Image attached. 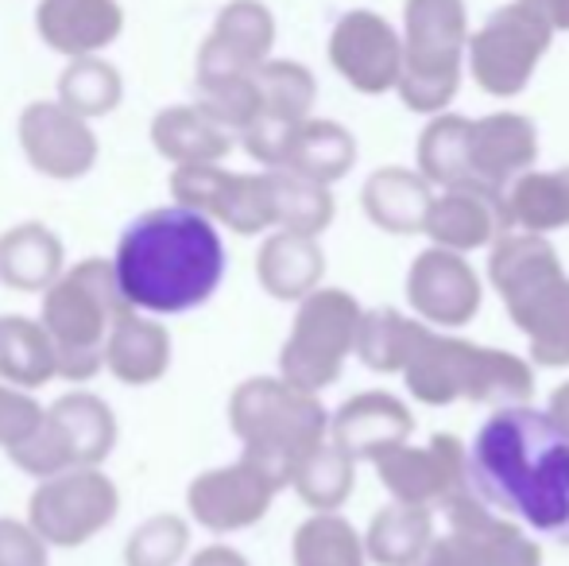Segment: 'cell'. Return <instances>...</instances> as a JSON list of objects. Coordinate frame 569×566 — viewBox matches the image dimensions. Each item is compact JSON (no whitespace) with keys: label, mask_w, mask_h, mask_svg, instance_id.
Masks as SVG:
<instances>
[{"label":"cell","mask_w":569,"mask_h":566,"mask_svg":"<svg viewBox=\"0 0 569 566\" xmlns=\"http://www.w3.org/2000/svg\"><path fill=\"white\" fill-rule=\"evenodd\" d=\"M276 47V16L263 0H229L198 51V82L256 75Z\"/></svg>","instance_id":"17"},{"label":"cell","mask_w":569,"mask_h":566,"mask_svg":"<svg viewBox=\"0 0 569 566\" xmlns=\"http://www.w3.org/2000/svg\"><path fill=\"white\" fill-rule=\"evenodd\" d=\"M450 532L435 539L422 566H542V552L508 516L465 489L446 505Z\"/></svg>","instance_id":"12"},{"label":"cell","mask_w":569,"mask_h":566,"mask_svg":"<svg viewBox=\"0 0 569 566\" xmlns=\"http://www.w3.org/2000/svg\"><path fill=\"white\" fill-rule=\"evenodd\" d=\"M469 485L500 516L569 547V430L550 411L508 404L469 446Z\"/></svg>","instance_id":"1"},{"label":"cell","mask_w":569,"mask_h":566,"mask_svg":"<svg viewBox=\"0 0 569 566\" xmlns=\"http://www.w3.org/2000/svg\"><path fill=\"white\" fill-rule=\"evenodd\" d=\"M59 101L86 121H98L124 101V78H120L113 62L98 59V54L70 59L67 70L59 75Z\"/></svg>","instance_id":"38"},{"label":"cell","mask_w":569,"mask_h":566,"mask_svg":"<svg viewBox=\"0 0 569 566\" xmlns=\"http://www.w3.org/2000/svg\"><path fill=\"white\" fill-rule=\"evenodd\" d=\"M128 307L113 257H86L43 291L39 318L54 338L59 380L86 385L106 369V338Z\"/></svg>","instance_id":"4"},{"label":"cell","mask_w":569,"mask_h":566,"mask_svg":"<svg viewBox=\"0 0 569 566\" xmlns=\"http://www.w3.org/2000/svg\"><path fill=\"white\" fill-rule=\"evenodd\" d=\"M151 143L167 163H221L232 151V132L202 106H167L151 121Z\"/></svg>","instance_id":"27"},{"label":"cell","mask_w":569,"mask_h":566,"mask_svg":"<svg viewBox=\"0 0 569 566\" xmlns=\"http://www.w3.org/2000/svg\"><path fill=\"white\" fill-rule=\"evenodd\" d=\"M330 62L352 90L376 98L396 90L403 78V36L380 12L357 8L333 23Z\"/></svg>","instance_id":"16"},{"label":"cell","mask_w":569,"mask_h":566,"mask_svg":"<svg viewBox=\"0 0 569 566\" xmlns=\"http://www.w3.org/2000/svg\"><path fill=\"white\" fill-rule=\"evenodd\" d=\"M271 182V214H276V229H291V234L318 237L330 229L333 221V195L326 182H315L307 175H295L287 167L268 171Z\"/></svg>","instance_id":"34"},{"label":"cell","mask_w":569,"mask_h":566,"mask_svg":"<svg viewBox=\"0 0 569 566\" xmlns=\"http://www.w3.org/2000/svg\"><path fill=\"white\" fill-rule=\"evenodd\" d=\"M187 566H252L244 559V555L237 552V547H226V544H210L202 547V552L190 555Z\"/></svg>","instance_id":"45"},{"label":"cell","mask_w":569,"mask_h":566,"mask_svg":"<svg viewBox=\"0 0 569 566\" xmlns=\"http://www.w3.org/2000/svg\"><path fill=\"white\" fill-rule=\"evenodd\" d=\"M67 272V249L43 221H20L0 234V284L12 291H47Z\"/></svg>","instance_id":"25"},{"label":"cell","mask_w":569,"mask_h":566,"mask_svg":"<svg viewBox=\"0 0 569 566\" xmlns=\"http://www.w3.org/2000/svg\"><path fill=\"white\" fill-rule=\"evenodd\" d=\"M291 559L295 566H365L368 547L345 516L315 513L295 528Z\"/></svg>","instance_id":"37"},{"label":"cell","mask_w":569,"mask_h":566,"mask_svg":"<svg viewBox=\"0 0 569 566\" xmlns=\"http://www.w3.org/2000/svg\"><path fill=\"white\" fill-rule=\"evenodd\" d=\"M407 299L422 322L465 326L480 310V280L465 252L430 245L407 272Z\"/></svg>","instance_id":"18"},{"label":"cell","mask_w":569,"mask_h":566,"mask_svg":"<svg viewBox=\"0 0 569 566\" xmlns=\"http://www.w3.org/2000/svg\"><path fill=\"white\" fill-rule=\"evenodd\" d=\"M279 489H287V485L268 466L240 454L229 466L206 469V474H198L190 481L187 489L190 520L202 524L213 536H232V532H244L252 524H260L268 516L271 500L279 497Z\"/></svg>","instance_id":"13"},{"label":"cell","mask_w":569,"mask_h":566,"mask_svg":"<svg viewBox=\"0 0 569 566\" xmlns=\"http://www.w3.org/2000/svg\"><path fill=\"white\" fill-rule=\"evenodd\" d=\"M469 159L472 187L508 190L539 159V132L523 113H488L472 121Z\"/></svg>","instance_id":"20"},{"label":"cell","mask_w":569,"mask_h":566,"mask_svg":"<svg viewBox=\"0 0 569 566\" xmlns=\"http://www.w3.org/2000/svg\"><path fill=\"white\" fill-rule=\"evenodd\" d=\"M383 489L396 500L422 508H446L469 485V446L453 435H435L427 446H396L372 461Z\"/></svg>","instance_id":"14"},{"label":"cell","mask_w":569,"mask_h":566,"mask_svg":"<svg viewBox=\"0 0 569 566\" xmlns=\"http://www.w3.org/2000/svg\"><path fill=\"white\" fill-rule=\"evenodd\" d=\"M8 461H12L20 474L36 477V481H47V477H59L67 469H74V454H70V443L62 438L59 424L51 419V411L43 416V424L31 430L23 443H16L12 450H4Z\"/></svg>","instance_id":"42"},{"label":"cell","mask_w":569,"mask_h":566,"mask_svg":"<svg viewBox=\"0 0 569 566\" xmlns=\"http://www.w3.org/2000/svg\"><path fill=\"white\" fill-rule=\"evenodd\" d=\"M403 380L415 400L430 404V408L453 400L508 408V404H527L535 393V369L523 357L508 354V349L472 346L461 338H442L430 326L419 334Z\"/></svg>","instance_id":"6"},{"label":"cell","mask_w":569,"mask_h":566,"mask_svg":"<svg viewBox=\"0 0 569 566\" xmlns=\"http://www.w3.org/2000/svg\"><path fill=\"white\" fill-rule=\"evenodd\" d=\"M511 226L527 234H550V229H569V167L558 171H523L508 190Z\"/></svg>","instance_id":"32"},{"label":"cell","mask_w":569,"mask_h":566,"mask_svg":"<svg viewBox=\"0 0 569 566\" xmlns=\"http://www.w3.org/2000/svg\"><path fill=\"white\" fill-rule=\"evenodd\" d=\"M47 408L28 393V388H16L0 380V450H12L16 443L31 435L43 424Z\"/></svg>","instance_id":"43"},{"label":"cell","mask_w":569,"mask_h":566,"mask_svg":"<svg viewBox=\"0 0 569 566\" xmlns=\"http://www.w3.org/2000/svg\"><path fill=\"white\" fill-rule=\"evenodd\" d=\"M59 377L54 338L43 318L0 315V380L16 388H43Z\"/></svg>","instance_id":"29"},{"label":"cell","mask_w":569,"mask_h":566,"mask_svg":"<svg viewBox=\"0 0 569 566\" xmlns=\"http://www.w3.org/2000/svg\"><path fill=\"white\" fill-rule=\"evenodd\" d=\"M256 82H260L263 113L283 117V121H310V109L318 98V82L302 62L291 59H268L256 70Z\"/></svg>","instance_id":"39"},{"label":"cell","mask_w":569,"mask_h":566,"mask_svg":"<svg viewBox=\"0 0 569 566\" xmlns=\"http://www.w3.org/2000/svg\"><path fill=\"white\" fill-rule=\"evenodd\" d=\"M47 411H51L62 438L70 443V454H74L78 466H101V461L113 454L120 427H117L113 408H109L98 393H86V388L62 393Z\"/></svg>","instance_id":"28"},{"label":"cell","mask_w":569,"mask_h":566,"mask_svg":"<svg viewBox=\"0 0 569 566\" xmlns=\"http://www.w3.org/2000/svg\"><path fill=\"white\" fill-rule=\"evenodd\" d=\"M415 566H422V563H415Z\"/></svg>","instance_id":"48"},{"label":"cell","mask_w":569,"mask_h":566,"mask_svg":"<svg viewBox=\"0 0 569 566\" xmlns=\"http://www.w3.org/2000/svg\"><path fill=\"white\" fill-rule=\"evenodd\" d=\"M218 221L187 206H159L120 234L113 268L128 307L143 315H187L226 280Z\"/></svg>","instance_id":"2"},{"label":"cell","mask_w":569,"mask_h":566,"mask_svg":"<svg viewBox=\"0 0 569 566\" xmlns=\"http://www.w3.org/2000/svg\"><path fill=\"white\" fill-rule=\"evenodd\" d=\"M171 330L163 322H156V315H143V310H124L106 338V373L128 388L159 385L167 377V369H171Z\"/></svg>","instance_id":"23"},{"label":"cell","mask_w":569,"mask_h":566,"mask_svg":"<svg viewBox=\"0 0 569 566\" xmlns=\"http://www.w3.org/2000/svg\"><path fill=\"white\" fill-rule=\"evenodd\" d=\"M472 121L457 113H438L419 137V175L430 187H472V159H469Z\"/></svg>","instance_id":"33"},{"label":"cell","mask_w":569,"mask_h":566,"mask_svg":"<svg viewBox=\"0 0 569 566\" xmlns=\"http://www.w3.org/2000/svg\"><path fill=\"white\" fill-rule=\"evenodd\" d=\"M488 280L500 291L511 322L527 334L542 369L569 365V276L542 234H508L492 245Z\"/></svg>","instance_id":"3"},{"label":"cell","mask_w":569,"mask_h":566,"mask_svg":"<svg viewBox=\"0 0 569 566\" xmlns=\"http://www.w3.org/2000/svg\"><path fill=\"white\" fill-rule=\"evenodd\" d=\"M167 190H171L174 206L206 214L210 221H218V226H226L240 237L276 229L268 171L240 175L226 171L221 163H182L171 171Z\"/></svg>","instance_id":"11"},{"label":"cell","mask_w":569,"mask_h":566,"mask_svg":"<svg viewBox=\"0 0 569 566\" xmlns=\"http://www.w3.org/2000/svg\"><path fill=\"white\" fill-rule=\"evenodd\" d=\"M326 257L318 237L291 234V229H276L256 252V280L271 299L302 302L322 287Z\"/></svg>","instance_id":"24"},{"label":"cell","mask_w":569,"mask_h":566,"mask_svg":"<svg viewBox=\"0 0 569 566\" xmlns=\"http://www.w3.org/2000/svg\"><path fill=\"white\" fill-rule=\"evenodd\" d=\"M430 544H435V513L422 505H396L380 508L368 524V559L380 566H415L427 559Z\"/></svg>","instance_id":"30"},{"label":"cell","mask_w":569,"mask_h":566,"mask_svg":"<svg viewBox=\"0 0 569 566\" xmlns=\"http://www.w3.org/2000/svg\"><path fill=\"white\" fill-rule=\"evenodd\" d=\"M0 566H51V544L31 520L0 516Z\"/></svg>","instance_id":"44"},{"label":"cell","mask_w":569,"mask_h":566,"mask_svg":"<svg viewBox=\"0 0 569 566\" xmlns=\"http://www.w3.org/2000/svg\"><path fill=\"white\" fill-rule=\"evenodd\" d=\"M221 129H229L232 137L248 129L256 117L263 113L260 82L256 75H237V78H213V82H198V101Z\"/></svg>","instance_id":"41"},{"label":"cell","mask_w":569,"mask_h":566,"mask_svg":"<svg viewBox=\"0 0 569 566\" xmlns=\"http://www.w3.org/2000/svg\"><path fill=\"white\" fill-rule=\"evenodd\" d=\"M352 163H357V140H352V132L338 121L310 117L295 132V143L287 151L283 167L330 187V182H338L352 171Z\"/></svg>","instance_id":"31"},{"label":"cell","mask_w":569,"mask_h":566,"mask_svg":"<svg viewBox=\"0 0 569 566\" xmlns=\"http://www.w3.org/2000/svg\"><path fill=\"white\" fill-rule=\"evenodd\" d=\"M523 4L535 8L555 31H569V0H523Z\"/></svg>","instance_id":"46"},{"label":"cell","mask_w":569,"mask_h":566,"mask_svg":"<svg viewBox=\"0 0 569 566\" xmlns=\"http://www.w3.org/2000/svg\"><path fill=\"white\" fill-rule=\"evenodd\" d=\"M190 552V524L179 513H156L136 524L124 544V566H179Z\"/></svg>","instance_id":"40"},{"label":"cell","mask_w":569,"mask_h":566,"mask_svg":"<svg viewBox=\"0 0 569 566\" xmlns=\"http://www.w3.org/2000/svg\"><path fill=\"white\" fill-rule=\"evenodd\" d=\"M415 419L407 404L391 393H360L345 400L330 419V438L357 461H376L411 438Z\"/></svg>","instance_id":"22"},{"label":"cell","mask_w":569,"mask_h":566,"mask_svg":"<svg viewBox=\"0 0 569 566\" xmlns=\"http://www.w3.org/2000/svg\"><path fill=\"white\" fill-rule=\"evenodd\" d=\"M469 59L465 0H407L403 4V78L399 98L411 113H442L457 98Z\"/></svg>","instance_id":"7"},{"label":"cell","mask_w":569,"mask_h":566,"mask_svg":"<svg viewBox=\"0 0 569 566\" xmlns=\"http://www.w3.org/2000/svg\"><path fill=\"white\" fill-rule=\"evenodd\" d=\"M360 202H365L372 226L388 229V234H422L435 195L422 175L407 171V167H380L368 175Z\"/></svg>","instance_id":"26"},{"label":"cell","mask_w":569,"mask_h":566,"mask_svg":"<svg viewBox=\"0 0 569 566\" xmlns=\"http://www.w3.org/2000/svg\"><path fill=\"white\" fill-rule=\"evenodd\" d=\"M555 28L523 0L496 8L469 36V70L472 82L492 98H516L527 90L535 67L550 51Z\"/></svg>","instance_id":"9"},{"label":"cell","mask_w":569,"mask_h":566,"mask_svg":"<svg viewBox=\"0 0 569 566\" xmlns=\"http://www.w3.org/2000/svg\"><path fill=\"white\" fill-rule=\"evenodd\" d=\"M511 214L503 202V190H488V187H453L442 198H435L427 214V229L430 241L442 245L453 252H472L496 245L500 237H508Z\"/></svg>","instance_id":"19"},{"label":"cell","mask_w":569,"mask_h":566,"mask_svg":"<svg viewBox=\"0 0 569 566\" xmlns=\"http://www.w3.org/2000/svg\"><path fill=\"white\" fill-rule=\"evenodd\" d=\"M352 485H357V458L341 443H333V438H326L291 477V489L315 513H338L349 500Z\"/></svg>","instance_id":"35"},{"label":"cell","mask_w":569,"mask_h":566,"mask_svg":"<svg viewBox=\"0 0 569 566\" xmlns=\"http://www.w3.org/2000/svg\"><path fill=\"white\" fill-rule=\"evenodd\" d=\"M120 513V489L101 466H74L36 485L28 520L59 552L98 539Z\"/></svg>","instance_id":"10"},{"label":"cell","mask_w":569,"mask_h":566,"mask_svg":"<svg viewBox=\"0 0 569 566\" xmlns=\"http://www.w3.org/2000/svg\"><path fill=\"white\" fill-rule=\"evenodd\" d=\"M547 411L569 430V380H566V385H558V388H555V396H550V408H547Z\"/></svg>","instance_id":"47"},{"label":"cell","mask_w":569,"mask_h":566,"mask_svg":"<svg viewBox=\"0 0 569 566\" xmlns=\"http://www.w3.org/2000/svg\"><path fill=\"white\" fill-rule=\"evenodd\" d=\"M20 148L28 163L36 167L43 179L54 182H74L98 167V132L90 129L86 117L67 109L59 98L54 101H31L20 113Z\"/></svg>","instance_id":"15"},{"label":"cell","mask_w":569,"mask_h":566,"mask_svg":"<svg viewBox=\"0 0 569 566\" xmlns=\"http://www.w3.org/2000/svg\"><path fill=\"white\" fill-rule=\"evenodd\" d=\"M330 411L318 393L283 377H248L229 396V427L248 458L268 466L283 485L330 438Z\"/></svg>","instance_id":"5"},{"label":"cell","mask_w":569,"mask_h":566,"mask_svg":"<svg viewBox=\"0 0 569 566\" xmlns=\"http://www.w3.org/2000/svg\"><path fill=\"white\" fill-rule=\"evenodd\" d=\"M422 330H427V322H415L391 307L365 310L357 334V357L372 373H403Z\"/></svg>","instance_id":"36"},{"label":"cell","mask_w":569,"mask_h":566,"mask_svg":"<svg viewBox=\"0 0 569 566\" xmlns=\"http://www.w3.org/2000/svg\"><path fill=\"white\" fill-rule=\"evenodd\" d=\"M36 28L51 51L86 59L117 43L124 31V8L120 0H39Z\"/></svg>","instance_id":"21"},{"label":"cell","mask_w":569,"mask_h":566,"mask_svg":"<svg viewBox=\"0 0 569 566\" xmlns=\"http://www.w3.org/2000/svg\"><path fill=\"white\" fill-rule=\"evenodd\" d=\"M360 302L341 287H318L315 295L299 302L295 326L279 354V377L295 388L322 393L341 377L349 354H357L360 334Z\"/></svg>","instance_id":"8"}]
</instances>
